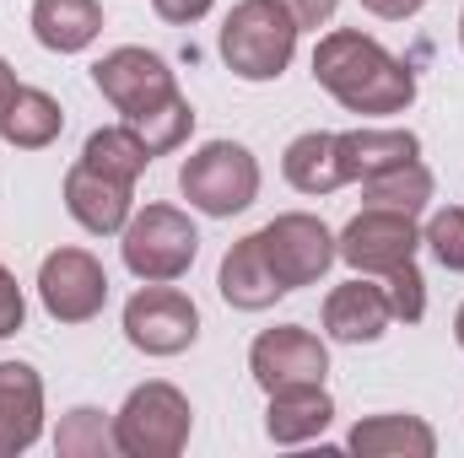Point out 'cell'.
Instances as JSON below:
<instances>
[{
  "label": "cell",
  "instance_id": "cell-1",
  "mask_svg": "<svg viewBox=\"0 0 464 458\" xmlns=\"http://www.w3.org/2000/svg\"><path fill=\"white\" fill-rule=\"evenodd\" d=\"M314 81L346 109V114H405L416 98V76L405 60H394L378 38L335 27L314 49Z\"/></svg>",
  "mask_w": 464,
  "mask_h": 458
},
{
  "label": "cell",
  "instance_id": "cell-2",
  "mask_svg": "<svg viewBox=\"0 0 464 458\" xmlns=\"http://www.w3.org/2000/svg\"><path fill=\"white\" fill-rule=\"evenodd\" d=\"M297 54V16L281 0H237L222 22V60L243 81H276Z\"/></svg>",
  "mask_w": 464,
  "mask_h": 458
},
{
  "label": "cell",
  "instance_id": "cell-3",
  "mask_svg": "<svg viewBox=\"0 0 464 458\" xmlns=\"http://www.w3.org/2000/svg\"><path fill=\"white\" fill-rule=\"evenodd\" d=\"M189 426H195V410L173 383H140L114 415L119 453L130 458H179L189 443Z\"/></svg>",
  "mask_w": 464,
  "mask_h": 458
},
{
  "label": "cell",
  "instance_id": "cell-4",
  "mask_svg": "<svg viewBox=\"0 0 464 458\" xmlns=\"http://www.w3.org/2000/svg\"><path fill=\"white\" fill-rule=\"evenodd\" d=\"M179 189L195 211L206 216H237L254 205L259 195V162L248 157V146L237 140H206L184 167H179Z\"/></svg>",
  "mask_w": 464,
  "mask_h": 458
},
{
  "label": "cell",
  "instance_id": "cell-5",
  "mask_svg": "<svg viewBox=\"0 0 464 458\" xmlns=\"http://www.w3.org/2000/svg\"><path fill=\"white\" fill-rule=\"evenodd\" d=\"M119 248H124V264L135 281H179L200 253V232L173 205H146L135 222H124Z\"/></svg>",
  "mask_w": 464,
  "mask_h": 458
},
{
  "label": "cell",
  "instance_id": "cell-6",
  "mask_svg": "<svg viewBox=\"0 0 464 458\" xmlns=\"http://www.w3.org/2000/svg\"><path fill=\"white\" fill-rule=\"evenodd\" d=\"M124 340L146 356H179L200 340V308L168 281H146V291L124 302Z\"/></svg>",
  "mask_w": 464,
  "mask_h": 458
},
{
  "label": "cell",
  "instance_id": "cell-7",
  "mask_svg": "<svg viewBox=\"0 0 464 458\" xmlns=\"http://www.w3.org/2000/svg\"><path fill=\"white\" fill-rule=\"evenodd\" d=\"M38 297L49 308V319L60 324H87L103 313L109 302V275L87 248H54L38 270Z\"/></svg>",
  "mask_w": 464,
  "mask_h": 458
},
{
  "label": "cell",
  "instance_id": "cell-8",
  "mask_svg": "<svg viewBox=\"0 0 464 458\" xmlns=\"http://www.w3.org/2000/svg\"><path fill=\"white\" fill-rule=\"evenodd\" d=\"M259 243H265V259H270V270H276V281L286 291L314 286L335 264V237H330V227L319 216H303V211L276 216L270 227L259 232Z\"/></svg>",
  "mask_w": 464,
  "mask_h": 458
},
{
  "label": "cell",
  "instance_id": "cell-9",
  "mask_svg": "<svg viewBox=\"0 0 464 458\" xmlns=\"http://www.w3.org/2000/svg\"><path fill=\"white\" fill-rule=\"evenodd\" d=\"M421 248V232H416V216H400V211H362L351 216V227L335 237V253L346 259L356 275H389L394 264L416 259Z\"/></svg>",
  "mask_w": 464,
  "mask_h": 458
},
{
  "label": "cell",
  "instance_id": "cell-10",
  "mask_svg": "<svg viewBox=\"0 0 464 458\" xmlns=\"http://www.w3.org/2000/svg\"><path fill=\"white\" fill-rule=\"evenodd\" d=\"M248 372L265 394L276 388H297V383H324L330 372V350L319 335L297 329V324H281V329H265L254 350H248Z\"/></svg>",
  "mask_w": 464,
  "mask_h": 458
},
{
  "label": "cell",
  "instance_id": "cell-11",
  "mask_svg": "<svg viewBox=\"0 0 464 458\" xmlns=\"http://www.w3.org/2000/svg\"><path fill=\"white\" fill-rule=\"evenodd\" d=\"M92 81H98V92L114 103L119 114L151 109V103H162L168 92H179L168 60L151 54V49H135V43H124V49H114V54H103V60L92 65Z\"/></svg>",
  "mask_w": 464,
  "mask_h": 458
},
{
  "label": "cell",
  "instance_id": "cell-12",
  "mask_svg": "<svg viewBox=\"0 0 464 458\" xmlns=\"http://www.w3.org/2000/svg\"><path fill=\"white\" fill-rule=\"evenodd\" d=\"M44 432V377L27 361H0V458H16Z\"/></svg>",
  "mask_w": 464,
  "mask_h": 458
},
{
  "label": "cell",
  "instance_id": "cell-13",
  "mask_svg": "<svg viewBox=\"0 0 464 458\" xmlns=\"http://www.w3.org/2000/svg\"><path fill=\"white\" fill-rule=\"evenodd\" d=\"M65 211L87 232H98V237L124 232V222H130V184L114 178V173H98L92 162H76L65 173Z\"/></svg>",
  "mask_w": 464,
  "mask_h": 458
},
{
  "label": "cell",
  "instance_id": "cell-14",
  "mask_svg": "<svg viewBox=\"0 0 464 458\" xmlns=\"http://www.w3.org/2000/svg\"><path fill=\"white\" fill-rule=\"evenodd\" d=\"M217 291H222V302L237 308V313H265L276 297H286V286L276 281V270H270V259H265L259 232L227 248L222 275H217Z\"/></svg>",
  "mask_w": 464,
  "mask_h": 458
},
{
  "label": "cell",
  "instance_id": "cell-15",
  "mask_svg": "<svg viewBox=\"0 0 464 458\" xmlns=\"http://www.w3.org/2000/svg\"><path fill=\"white\" fill-rule=\"evenodd\" d=\"M389 324H394V313H389L383 286L346 281V286H335L330 302H324V329H330V340H341V345H372Z\"/></svg>",
  "mask_w": 464,
  "mask_h": 458
},
{
  "label": "cell",
  "instance_id": "cell-16",
  "mask_svg": "<svg viewBox=\"0 0 464 458\" xmlns=\"http://www.w3.org/2000/svg\"><path fill=\"white\" fill-rule=\"evenodd\" d=\"M330 421H335V405H330L324 383L276 388V394H270V410H265V432H270V443H281V448H297V443L319 437Z\"/></svg>",
  "mask_w": 464,
  "mask_h": 458
},
{
  "label": "cell",
  "instance_id": "cell-17",
  "mask_svg": "<svg viewBox=\"0 0 464 458\" xmlns=\"http://www.w3.org/2000/svg\"><path fill=\"white\" fill-rule=\"evenodd\" d=\"M335 151H341L346 184H367L400 162H416L421 140L411 129H346V135H335Z\"/></svg>",
  "mask_w": 464,
  "mask_h": 458
},
{
  "label": "cell",
  "instance_id": "cell-18",
  "mask_svg": "<svg viewBox=\"0 0 464 458\" xmlns=\"http://www.w3.org/2000/svg\"><path fill=\"white\" fill-rule=\"evenodd\" d=\"M346 448L362 458H432L438 453V432L421 415H372V421L351 426Z\"/></svg>",
  "mask_w": 464,
  "mask_h": 458
},
{
  "label": "cell",
  "instance_id": "cell-19",
  "mask_svg": "<svg viewBox=\"0 0 464 458\" xmlns=\"http://www.w3.org/2000/svg\"><path fill=\"white\" fill-rule=\"evenodd\" d=\"M98 33H103L98 0H38L33 5V38L54 54H82Z\"/></svg>",
  "mask_w": 464,
  "mask_h": 458
},
{
  "label": "cell",
  "instance_id": "cell-20",
  "mask_svg": "<svg viewBox=\"0 0 464 458\" xmlns=\"http://www.w3.org/2000/svg\"><path fill=\"white\" fill-rule=\"evenodd\" d=\"M281 173H286V184H292L297 195H330V189H341L346 173H341L335 135H330V129L297 135V140L286 146V157H281Z\"/></svg>",
  "mask_w": 464,
  "mask_h": 458
},
{
  "label": "cell",
  "instance_id": "cell-21",
  "mask_svg": "<svg viewBox=\"0 0 464 458\" xmlns=\"http://www.w3.org/2000/svg\"><path fill=\"white\" fill-rule=\"evenodd\" d=\"M60 129H65L60 103L49 92H38V87H16V98L0 114V140L16 146V151H44Z\"/></svg>",
  "mask_w": 464,
  "mask_h": 458
},
{
  "label": "cell",
  "instance_id": "cell-22",
  "mask_svg": "<svg viewBox=\"0 0 464 458\" xmlns=\"http://www.w3.org/2000/svg\"><path fill=\"white\" fill-rule=\"evenodd\" d=\"M124 124L140 135V146H146L151 157H162V151H179V146L189 140V129H195V109H189L184 92H168L162 103L124 114Z\"/></svg>",
  "mask_w": 464,
  "mask_h": 458
},
{
  "label": "cell",
  "instance_id": "cell-23",
  "mask_svg": "<svg viewBox=\"0 0 464 458\" xmlns=\"http://www.w3.org/2000/svg\"><path fill=\"white\" fill-rule=\"evenodd\" d=\"M362 189H367V205H372V211L421 216V211H427V200H432V173H427L421 162H400V167H389V173L367 178Z\"/></svg>",
  "mask_w": 464,
  "mask_h": 458
},
{
  "label": "cell",
  "instance_id": "cell-24",
  "mask_svg": "<svg viewBox=\"0 0 464 458\" xmlns=\"http://www.w3.org/2000/svg\"><path fill=\"white\" fill-rule=\"evenodd\" d=\"M82 162H92L98 173H114V178H124V184H135V178L146 173L151 151L140 146V135H135L130 124H114V129H92V135H87Z\"/></svg>",
  "mask_w": 464,
  "mask_h": 458
},
{
  "label": "cell",
  "instance_id": "cell-25",
  "mask_svg": "<svg viewBox=\"0 0 464 458\" xmlns=\"http://www.w3.org/2000/svg\"><path fill=\"white\" fill-rule=\"evenodd\" d=\"M54 448L65 458H114L119 453V437H114V421H103V410H71L60 421V437Z\"/></svg>",
  "mask_w": 464,
  "mask_h": 458
},
{
  "label": "cell",
  "instance_id": "cell-26",
  "mask_svg": "<svg viewBox=\"0 0 464 458\" xmlns=\"http://www.w3.org/2000/svg\"><path fill=\"white\" fill-rule=\"evenodd\" d=\"M383 297H389V313H394L400 324H416V319L427 313V281H421L416 259H405V264H394V270L383 275Z\"/></svg>",
  "mask_w": 464,
  "mask_h": 458
},
{
  "label": "cell",
  "instance_id": "cell-27",
  "mask_svg": "<svg viewBox=\"0 0 464 458\" xmlns=\"http://www.w3.org/2000/svg\"><path fill=\"white\" fill-rule=\"evenodd\" d=\"M421 243L438 253V264L443 270H464V211L459 205H449V211H438L427 232H421Z\"/></svg>",
  "mask_w": 464,
  "mask_h": 458
},
{
  "label": "cell",
  "instance_id": "cell-28",
  "mask_svg": "<svg viewBox=\"0 0 464 458\" xmlns=\"http://www.w3.org/2000/svg\"><path fill=\"white\" fill-rule=\"evenodd\" d=\"M22 319H27L22 286H16V275L0 264V340H5V335H16V329H22Z\"/></svg>",
  "mask_w": 464,
  "mask_h": 458
},
{
  "label": "cell",
  "instance_id": "cell-29",
  "mask_svg": "<svg viewBox=\"0 0 464 458\" xmlns=\"http://www.w3.org/2000/svg\"><path fill=\"white\" fill-rule=\"evenodd\" d=\"M151 5H157L162 22H179V27H189V22H200L211 11V0H151Z\"/></svg>",
  "mask_w": 464,
  "mask_h": 458
},
{
  "label": "cell",
  "instance_id": "cell-30",
  "mask_svg": "<svg viewBox=\"0 0 464 458\" xmlns=\"http://www.w3.org/2000/svg\"><path fill=\"white\" fill-rule=\"evenodd\" d=\"M292 16H297V27H324L330 16H335V5L341 0H281Z\"/></svg>",
  "mask_w": 464,
  "mask_h": 458
},
{
  "label": "cell",
  "instance_id": "cell-31",
  "mask_svg": "<svg viewBox=\"0 0 464 458\" xmlns=\"http://www.w3.org/2000/svg\"><path fill=\"white\" fill-rule=\"evenodd\" d=\"M372 16H383V22H405V16H416L427 0H362Z\"/></svg>",
  "mask_w": 464,
  "mask_h": 458
},
{
  "label": "cell",
  "instance_id": "cell-32",
  "mask_svg": "<svg viewBox=\"0 0 464 458\" xmlns=\"http://www.w3.org/2000/svg\"><path fill=\"white\" fill-rule=\"evenodd\" d=\"M16 98V76H11V65L0 60V114H5V103Z\"/></svg>",
  "mask_w": 464,
  "mask_h": 458
},
{
  "label": "cell",
  "instance_id": "cell-33",
  "mask_svg": "<svg viewBox=\"0 0 464 458\" xmlns=\"http://www.w3.org/2000/svg\"><path fill=\"white\" fill-rule=\"evenodd\" d=\"M454 340L464 345V308H459V319H454Z\"/></svg>",
  "mask_w": 464,
  "mask_h": 458
},
{
  "label": "cell",
  "instance_id": "cell-34",
  "mask_svg": "<svg viewBox=\"0 0 464 458\" xmlns=\"http://www.w3.org/2000/svg\"><path fill=\"white\" fill-rule=\"evenodd\" d=\"M459 43H464V16H459Z\"/></svg>",
  "mask_w": 464,
  "mask_h": 458
}]
</instances>
